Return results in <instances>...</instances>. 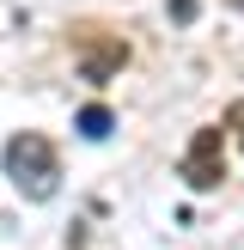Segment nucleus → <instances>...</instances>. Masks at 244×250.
I'll use <instances>...</instances> for the list:
<instances>
[{"label": "nucleus", "mask_w": 244, "mask_h": 250, "mask_svg": "<svg viewBox=\"0 0 244 250\" xmlns=\"http://www.w3.org/2000/svg\"><path fill=\"white\" fill-rule=\"evenodd\" d=\"M6 177L19 183V195L49 202V195H55V183H61L55 146H49L43 134H12V141H6Z\"/></svg>", "instance_id": "f257e3e1"}, {"label": "nucleus", "mask_w": 244, "mask_h": 250, "mask_svg": "<svg viewBox=\"0 0 244 250\" xmlns=\"http://www.w3.org/2000/svg\"><path fill=\"white\" fill-rule=\"evenodd\" d=\"M183 177H189V189H214L220 183V128L195 134V146L183 153Z\"/></svg>", "instance_id": "f03ea898"}, {"label": "nucleus", "mask_w": 244, "mask_h": 250, "mask_svg": "<svg viewBox=\"0 0 244 250\" xmlns=\"http://www.w3.org/2000/svg\"><path fill=\"white\" fill-rule=\"evenodd\" d=\"M80 134H85V141H104V134H110V110L104 104H85L80 110Z\"/></svg>", "instance_id": "7ed1b4c3"}]
</instances>
